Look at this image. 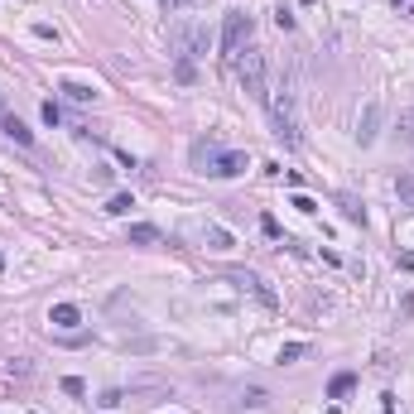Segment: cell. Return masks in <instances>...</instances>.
<instances>
[{
    "label": "cell",
    "instance_id": "9a60e30c",
    "mask_svg": "<svg viewBox=\"0 0 414 414\" xmlns=\"http://www.w3.org/2000/svg\"><path fill=\"white\" fill-rule=\"evenodd\" d=\"M299 357H309V342H285L275 361H280V366H289V361H299Z\"/></svg>",
    "mask_w": 414,
    "mask_h": 414
},
{
    "label": "cell",
    "instance_id": "d6986e66",
    "mask_svg": "<svg viewBox=\"0 0 414 414\" xmlns=\"http://www.w3.org/2000/svg\"><path fill=\"white\" fill-rule=\"evenodd\" d=\"M342 212H347V222H366V212L352 203V198H342Z\"/></svg>",
    "mask_w": 414,
    "mask_h": 414
},
{
    "label": "cell",
    "instance_id": "603a6c76",
    "mask_svg": "<svg viewBox=\"0 0 414 414\" xmlns=\"http://www.w3.org/2000/svg\"><path fill=\"white\" fill-rule=\"evenodd\" d=\"M395 10H400V15H414V0H395Z\"/></svg>",
    "mask_w": 414,
    "mask_h": 414
},
{
    "label": "cell",
    "instance_id": "8992f818",
    "mask_svg": "<svg viewBox=\"0 0 414 414\" xmlns=\"http://www.w3.org/2000/svg\"><path fill=\"white\" fill-rule=\"evenodd\" d=\"M226 280H231L236 289H246V294H255V299H260L265 309H275V289H270V285H265L260 275H251V270H226Z\"/></svg>",
    "mask_w": 414,
    "mask_h": 414
},
{
    "label": "cell",
    "instance_id": "8fae6325",
    "mask_svg": "<svg viewBox=\"0 0 414 414\" xmlns=\"http://www.w3.org/2000/svg\"><path fill=\"white\" fill-rule=\"evenodd\" d=\"M0 130H5L15 145H34V130H24V120H19V116H0Z\"/></svg>",
    "mask_w": 414,
    "mask_h": 414
},
{
    "label": "cell",
    "instance_id": "cb8c5ba5",
    "mask_svg": "<svg viewBox=\"0 0 414 414\" xmlns=\"http://www.w3.org/2000/svg\"><path fill=\"white\" fill-rule=\"evenodd\" d=\"M323 414H342V410H337V405H332V410H323Z\"/></svg>",
    "mask_w": 414,
    "mask_h": 414
},
{
    "label": "cell",
    "instance_id": "9c48e42d",
    "mask_svg": "<svg viewBox=\"0 0 414 414\" xmlns=\"http://www.w3.org/2000/svg\"><path fill=\"white\" fill-rule=\"evenodd\" d=\"M376 125H381V106L371 102L366 111H361V120H357V140H361V145H371V140H376Z\"/></svg>",
    "mask_w": 414,
    "mask_h": 414
},
{
    "label": "cell",
    "instance_id": "277c9868",
    "mask_svg": "<svg viewBox=\"0 0 414 414\" xmlns=\"http://www.w3.org/2000/svg\"><path fill=\"white\" fill-rule=\"evenodd\" d=\"M265 106H270L275 140H285V150H294V145H299V116H294V97L280 87V92H270V97H265Z\"/></svg>",
    "mask_w": 414,
    "mask_h": 414
},
{
    "label": "cell",
    "instance_id": "3957f363",
    "mask_svg": "<svg viewBox=\"0 0 414 414\" xmlns=\"http://www.w3.org/2000/svg\"><path fill=\"white\" fill-rule=\"evenodd\" d=\"M207 44H212V34H207V24L198 19H174L169 24V48L179 53V58H207Z\"/></svg>",
    "mask_w": 414,
    "mask_h": 414
},
{
    "label": "cell",
    "instance_id": "2e32d148",
    "mask_svg": "<svg viewBox=\"0 0 414 414\" xmlns=\"http://www.w3.org/2000/svg\"><path fill=\"white\" fill-rule=\"evenodd\" d=\"M130 207H135V198H130V193H111V203H106V212H111V217H125Z\"/></svg>",
    "mask_w": 414,
    "mask_h": 414
},
{
    "label": "cell",
    "instance_id": "7c38bea8",
    "mask_svg": "<svg viewBox=\"0 0 414 414\" xmlns=\"http://www.w3.org/2000/svg\"><path fill=\"white\" fill-rule=\"evenodd\" d=\"M58 92H63L68 102H78V106L97 102V87H87V82H58Z\"/></svg>",
    "mask_w": 414,
    "mask_h": 414
},
{
    "label": "cell",
    "instance_id": "7402d4cb",
    "mask_svg": "<svg viewBox=\"0 0 414 414\" xmlns=\"http://www.w3.org/2000/svg\"><path fill=\"white\" fill-rule=\"evenodd\" d=\"M193 5H207V0H164V10H193Z\"/></svg>",
    "mask_w": 414,
    "mask_h": 414
},
{
    "label": "cell",
    "instance_id": "5b68a950",
    "mask_svg": "<svg viewBox=\"0 0 414 414\" xmlns=\"http://www.w3.org/2000/svg\"><path fill=\"white\" fill-rule=\"evenodd\" d=\"M251 29H255V24H251V15H246V10H231V15H226V24H222V58H231V63H236V53L251 44Z\"/></svg>",
    "mask_w": 414,
    "mask_h": 414
},
{
    "label": "cell",
    "instance_id": "30bf717a",
    "mask_svg": "<svg viewBox=\"0 0 414 414\" xmlns=\"http://www.w3.org/2000/svg\"><path fill=\"white\" fill-rule=\"evenodd\" d=\"M130 246H164V231L150 226V222H135L130 226Z\"/></svg>",
    "mask_w": 414,
    "mask_h": 414
},
{
    "label": "cell",
    "instance_id": "ffe728a7",
    "mask_svg": "<svg viewBox=\"0 0 414 414\" xmlns=\"http://www.w3.org/2000/svg\"><path fill=\"white\" fill-rule=\"evenodd\" d=\"M63 390H68V395H87V386H82L78 376H63Z\"/></svg>",
    "mask_w": 414,
    "mask_h": 414
},
{
    "label": "cell",
    "instance_id": "ba28073f",
    "mask_svg": "<svg viewBox=\"0 0 414 414\" xmlns=\"http://www.w3.org/2000/svg\"><path fill=\"white\" fill-rule=\"evenodd\" d=\"M48 323L63 327V332H73V327H82V309H78V304H53V309H48Z\"/></svg>",
    "mask_w": 414,
    "mask_h": 414
},
{
    "label": "cell",
    "instance_id": "e0dca14e",
    "mask_svg": "<svg viewBox=\"0 0 414 414\" xmlns=\"http://www.w3.org/2000/svg\"><path fill=\"white\" fill-rule=\"evenodd\" d=\"M395 193H400V203H405V207H414V179H410V174L395 179Z\"/></svg>",
    "mask_w": 414,
    "mask_h": 414
},
{
    "label": "cell",
    "instance_id": "52a82bcc",
    "mask_svg": "<svg viewBox=\"0 0 414 414\" xmlns=\"http://www.w3.org/2000/svg\"><path fill=\"white\" fill-rule=\"evenodd\" d=\"M198 241H203L207 251H231V246H236V241H231V231H226V226H212V222L198 226Z\"/></svg>",
    "mask_w": 414,
    "mask_h": 414
},
{
    "label": "cell",
    "instance_id": "6da1fadb",
    "mask_svg": "<svg viewBox=\"0 0 414 414\" xmlns=\"http://www.w3.org/2000/svg\"><path fill=\"white\" fill-rule=\"evenodd\" d=\"M193 164L207 179H236V174L251 169L246 150H212V145H193Z\"/></svg>",
    "mask_w": 414,
    "mask_h": 414
},
{
    "label": "cell",
    "instance_id": "5bb4252c",
    "mask_svg": "<svg viewBox=\"0 0 414 414\" xmlns=\"http://www.w3.org/2000/svg\"><path fill=\"white\" fill-rule=\"evenodd\" d=\"M241 405H246V410H265V405H270V390H260V386H246V390H241Z\"/></svg>",
    "mask_w": 414,
    "mask_h": 414
},
{
    "label": "cell",
    "instance_id": "44dd1931",
    "mask_svg": "<svg viewBox=\"0 0 414 414\" xmlns=\"http://www.w3.org/2000/svg\"><path fill=\"white\" fill-rule=\"evenodd\" d=\"M294 207H299V212H309V217H313V212H318V203H313L309 193H294Z\"/></svg>",
    "mask_w": 414,
    "mask_h": 414
},
{
    "label": "cell",
    "instance_id": "ac0fdd59",
    "mask_svg": "<svg viewBox=\"0 0 414 414\" xmlns=\"http://www.w3.org/2000/svg\"><path fill=\"white\" fill-rule=\"evenodd\" d=\"M63 120V106L58 102H44V125H58Z\"/></svg>",
    "mask_w": 414,
    "mask_h": 414
},
{
    "label": "cell",
    "instance_id": "4fadbf2b",
    "mask_svg": "<svg viewBox=\"0 0 414 414\" xmlns=\"http://www.w3.org/2000/svg\"><path fill=\"white\" fill-rule=\"evenodd\" d=\"M352 390H357V376H352V371H342V376H332V386H327V395H332V400H347Z\"/></svg>",
    "mask_w": 414,
    "mask_h": 414
},
{
    "label": "cell",
    "instance_id": "7a4b0ae2",
    "mask_svg": "<svg viewBox=\"0 0 414 414\" xmlns=\"http://www.w3.org/2000/svg\"><path fill=\"white\" fill-rule=\"evenodd\" d=\"M236 78H241V92H251L255 102H265L270 92H265V78H270V63H265V48H255V44H246L241 53H236Z\"/></svg>",
    "mask_w": 414,
    "mask_h": 414
},
{
    "label": "cell",
    "instance_id": "4316f807",
    "mask_svg": "<svg viewBox=\"0 0 414 414\" xmlns=\"http://www.w3.org/2000/svg\"><path fill=\"white\" fill-rule=\"evenodd\" d=\"M0 270H5V255H0Z\"/></svg>",
    "mask_w": 414,
    "mask_h": 414
},
{
    "label": "cell",
    "instance_id": "484cf974",
    "mask_svg": "<svg viewBox=\"0 0 414 414\" xmlns=\"http://www.w3.org/2000/svg\"><path fill=\"white\" fill-rule=\"evenodd\" d=\"M410 135H414V116H410Z\"/></svg>",
    "mask_w": 414,
    "mask_h": 414
},
{
    "label": "cell",
    "instance_id": "d4e9b609",
    "mask_svg": "<svg viewBox=\"0 0 414 414\" xmlns=\"http://www.w3.org/2000/svg\"><path fill=\"white\" fill-rule=\"evenodd\" d=\"M0 111H5V92H0Z\"/></svg>",
    "mask_w": 414,
    "mask_h": 414
}]
</instances>
